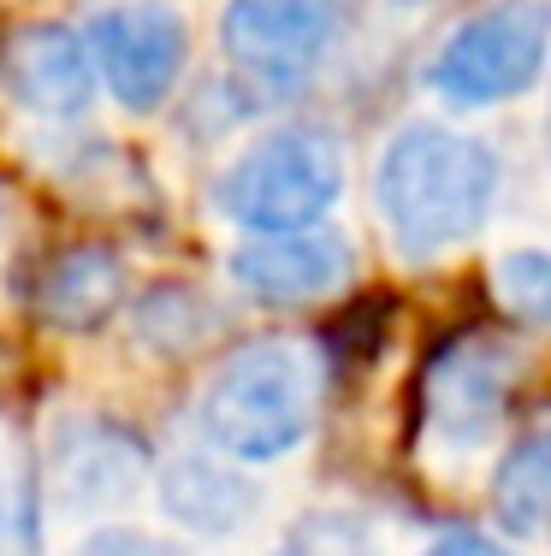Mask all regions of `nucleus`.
<instances>
[{"label":"nucleus","mask_w":551,"mask_h":556,"mask_svg":"<svg viewBox=\"0 0 551 556\" xmlns=\"http://www.w3.org/2000/svg\"><path fill=\"white\" fill-rule=\"evenodd\" d=\"M498 184L504 166L487 137L439 118H410L374 161V207L403 261H439L487 231Z\"/></svg>","instance_id":"f257e3e1"},{"label":"nucleus","mask_w":551,"mask_h":556,"mask_svg":"<svg viewBox=\"0 0 551 556\" xmlns=\"http://www.w3.org/2000/svg\"><path fill=\"white\" fill-rule=\"evenodd\" d=\"M321 362L309 343L261 338L243 343L202 391V432L231 462H279L314 432Z\"/></svg>","instance_id":"f03ea898"},{"label":"nucleus","mask_w":551,"mask_h":556,"mask_svg":"<svg viewBox=\"0 0 551 556\" xmlns=\"http://www.w3.org/2000/svg\"><path fill=\"white\" fill-rule=\"evenodd\" d=\"M338 195H345V149L333 130L314 125H285L255 137L214 184L220 214L249 237L309 231L333 214Z\"/></svg>","instance_id":"7ed1b4c3"},{"label":"nucleus","mask_w":551,"mask_h":556,"mask_svg":"<svg viewBox=\"0 0 551 556\" xmlns=\"http://www.w3.org/2000/svg\"><path fill=\"white\" fill-rule=\"evenodd\" d=\"M551 60V7L492 0L468 12L427 60V89L451 108H498L540 84Z\"/></svg>","instance_id":"20e7f679"},{"label":"nucleus","mask_w":551,"mask_h":556,"mask_svg":"<svg viewBox=\"0 0 551 556\" xmlns=\"http://www.w3.org/2000/svg\"><path fill=\"white\" fill-rule=\"evenodd\" d=\"M522 379V355L504 338H456L427 362L422 379V432L444 462L480 456L492 444L510 391Z\"/></svg>","instance_id":"39448f33"},{"label":"nucleus","mask_w":551,"mask_h":556,"mask_svg":"<svg viewBox=\"0 0 551 556\" xmlns=\"http://www.w3.org/2000/svg\"><path fill=\"white\" fill-rule=\"evenodd\" d=\"M345 30V0H226L220 48L243 84L267 96L303 89Z\"/></svg>","instance_id":"423d86ee"},{"label":"nucleus","mask_w":551,"mask_h":556,"mask_svg":"<svg viewBox=\"0 0 551 556\" xmlns=\"http://www.w3.org/2000/svg\"><path fill=\"white\" fill-rule=\"evenodd\" d=\"M89 54L96 77L125 113H154L173 101L184 65H190V18L173 0H113L89 18Z\"/></svg>","instance_id":"0eeeda50"},{"label":"nucleus","mask_w":551,"mask_h":556,"mask_svg":"<svg viewBox=\"0 0 551 556\" xmlns=\"http://www.w3.org/2000/svg\"><path fill=\"white\" fill-rule=\"evenodd\" d=\"M231 278L243 296L267 302V308H309L350 285L356 273V249L333 225H309V231H279V237H249L231 249Z\"/></svg>","instance_id":"6e6552de"},{"label":"nucleus","mask_w":551,"mask_h":556,"mask_svg":"<svg viewBox=\"0 0 551 556\" xmlns=\"http://www.w3.org/2000/svg\"><path fill=\"white\" fill-rule=\"evenodd\" d=\"M0 96L36 118H77L96 101V54L65 24H24L0 42Z\"/></svg>","instance_id":"1a4fd4ad"},{"label":"nucleus","mask_w":551,"mask_h":556,"mask_svg":"<svg viewBox=\"0 0 551 556\" xmlns=\"http://www.w3.org/2000/svg\"><path fill=\"white\" fill-rule=\"evenodd\" d=\"M154 492H161V509L196 539H231L261 515V485L231 456H208V450L166 456Z\"/></svg>","instance_id":"9d476101"},{"label":"nucleus","mask_w":551,"mask_h":556,"mask_svg":"<svg viewBox=\"0 0 551 556\" xmlns=\"http://www.w3.org/2000/svg\"><path fill=\"white\" fill-rule=\"evenodd\" d=\"M125 302V261L101 243H77L42 267L36 314L54 332H101Z\"/></svg>","instance_id":"9b49d317"},{"label":"nucleus","mask_w":551,"mask_h":556,"mask_svg":"<svg viewBox=\"0 0 551 556\" xmlns=\"http://www.w3.org/2000/svg\"><path fill=\"white\" fill-rule=\"evenodd\" d=\"M492 515L522 545H551V427L516 439L492 468Z\"/></svg>","instance_id":"f8f14e48"},{"label":"nucleus","mask_w":551,"mask_h":556,"mask_svg":"<svg viewBox=\"0 0 551 556\" xmlns=\"http://www.w3.org/2000/svg\"><path fill=\"white\" fill-rule=\"evenodd\" d=\"M142 485V444L113 427H89L60 456V497L72 509H113Z\"/></svg>","instance_id":"ddd939ff"},{"label":"nucleus","mask_w":551,"mask_h":556,"mask_svg":"<svg viewBox=\"0 0 551 556\" xmlns=\"http://www.w3.org/2000/svg\"><path fill=\"white\" fill-rule=\"evenodd\" d=\"M208 326H214L208 302L184 285H166V290H154V296L137 302V343H149V350H161V355H190L196 343L208 338Z\"/></svg>","instance_id":"4468645a"},{"label":"nucleus","mask_w":551,"mask_h":556,"mask_svg":"<svg viewBox=\"0 0 551 556\" xmlns=\"http://www.w3.org/2000/svg\"><path fill=\"white\" fill-rule=\"evenodd\" d=\"M273 556H386V539L356 509H314L273 545Z\"/></svg>","instance_id":"2eb2a0df"},{"label":"nucleus","mask_w":551,"mask_h":556,"mask_svg":"<svg viewBox=\"0 0 551 556\" xmlns=\"http://www.w3.org/2000/svg\"><path fill=\"white\" fill-rule=\"evenodd\" d=\"M492 302L522 326H551V255L546 249H504L492 261Z\"/></svg>","instance_id":"dca6fc26"},{"label":"nucleus","mask_w":551,"mask_h":556,"mask_svg":"<svg viewBox=\"0 0 551 556\" xmlns=\"http://www.w3.org/2000/svg\"><path fill=\"white\" fill-rule=\"evenodd\" d=\"M72 556H184V551L166 545V539H154V533H137V527H101V533H89Z\"/></svg>","instance_id":"f3484780"},{"label":"nucleus","mask_w":551,"mask_h":556,"mask_svg":"<svg viewBox=\"0 0 551 556\" xmlns=\"http://www.w3.org/2000/svg\"><path fill=\"white\" fill-rule=\"evenodd\" d=\"M422 556H516V551H504L498 539L487 533H475V527H456V533H439Z\"/></svg>","instance_id":"a211bd4d"},{"label":"nucleus","mask_w":551,"mask_h":556,"mask_svg":"<svg viewBox=\"0 0 551 556\" xmlns=\"http://www.w3.org/2000/svg\"><path fill=\"white\" fill-rule=\"evenodd\" d=\"M546 161H551V108H546Z\"/></svg>","instance_id":"6ab92c4d"},{"label":"nucleus","mask_w":551,"mask_h":556,"mask_svg":"<svg viewBox=\"0 0 551 556\" xmlns=\"http://www.w3.org/2000/svg\"><path fill=\"white\" fill-rule=\"evenodd\" d=\"M0 521H7V485H0Z\"/></svg>","instance_id":"aec40b11"}]
</instances>
